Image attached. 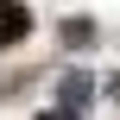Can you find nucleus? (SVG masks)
<instances>
[{
  "label": "nucleus",
  "instance_id": "7ed1b4c3",
  "mask_svg": "<svg viewBox=\"0 0 120 120\" xmlns=\"http://www.w3.org/2000/svg\"><path fill=\"white\" fill-rule=\"evenodd\" d=\"M89 89H95V82H89L82 70H70V76H63V108H82V101H89Z\"/></svg>",
  "mask_w": 120,
  "mask_h": 120
},
{
  "label": "nucleus",
  "instance_id": "20e7f679",
  "mask_svg": "<svg viewBox=\"0 0 120 120\" xmlns=\"http://www.w3.org/2000/svg\"><path fill=\"white\" fill-rule=\"evenodd\" d=\"M38 120H76V108H44Z\"/></svg>",
  "mask_w": 120,
  "mask_h": 120
},
{
  "label": "nucleus",
  "instance_id": "f03ea898",
  "mask_svg": "<svg viewBox=\"0 0 120 120\" xmlns=\"http://www.w3.org/2000/svg\"><path fill=\"white\" fill-rule=\"evenodd\" d=\"M63 44H70V51H89V44H95V19H82V13L63 19Z\"/></svg>",
  "mask_w": 120,
  "mask_h": 120
},
{
  "label": "nucleus",
  "instance_id": "f257e3e1",
  "mask_svg": "<svg viewBox=\"0 0 120 120\" xmlns=\"http://www.w3.org/2000/svg\"><path fill=\"white\" fill-rule=\"evenodd\" d=\"M32 32V13H25V0H0V51L6 44H19Z\"/></svg>",
  "mask_w": 120,
  "mask_h": 120
}]
</instances>
